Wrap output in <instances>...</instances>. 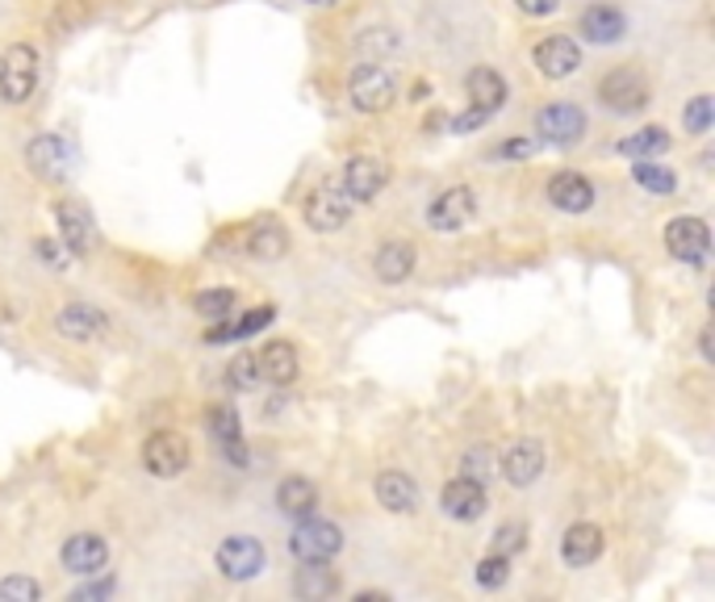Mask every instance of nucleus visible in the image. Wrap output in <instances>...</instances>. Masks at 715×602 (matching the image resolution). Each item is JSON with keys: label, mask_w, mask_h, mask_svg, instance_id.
Wrapping results in <instances>:
<instances>
[{"label": "nucleus", "mask_w": 715, "mask_h": 602, "mask_svg": "<svg viewBox=\"0 0 715 602\" xmlns=\"http://www.w3.org/2000/svg\"><path fill=\"white\" fill-rule=\"evenodd\" d=\"M536 67L548 80H565L582 67V51H578L573 39H544L536 46Z\"/></svg>", "instance_id": "obj_15"}, {"label": "nucleus", "mask_w": 715, "mask_h": 602, "mask_svg": "<svg viewBox=\"0 0 715 602\" xmlns=\"http://www.w3.org/2000/svg\"><path fill=\"white\" fill-rule=\"evenodd\" d=\"M548 201L561 209V214H586L594 206V185H590L586 176H578V172H561L548 185Z\"/></svg>", "instance_id": "obj_17"}, {"label": "nucleus", "mask_w": 715, "mask_h": 602, "mask_svg": "<svg viewBox=\"0 0 715 602\" xmlns=\"http://www.w3.org/2000/svg\"><path fill=\"white\" fill-rule=\"evenodd\" d=\"M264 376H260V360H255V352H239L231 360V385L234 390H255Z\"/></svg>", "instance_id": "obj_35"}, {"label": "nucleus", "mask_w": 715, "mask_h": 602, "mask_svg": "<svg viewBox=\"0 0 715 602\" xmlns=\"http://www.w3.org/2000/svg\"><path fill=\"white\" fill-rule=\"evenodd\" d=\"M490 469H494V457H490V448H469V452L461 457V478L485 481V478H490Z\"/></svg>", "instance_id": "obj_39"}, {"label": "nucleus", "mask_w": 715, "mask_h": 602, "mask_svg": "<svg viewBox=\"0 0 715 602\" xmlns=\"http://www.w3.org/2000/svg\"><path fill=\"white\" fill-rule=\"evenodd\" d=\"M628 30V18L615 9V4H590L582 13V39L594 42V46H607V42H619Z\"/></svg>", "instance_id": "obj_20"}, {"label": "nucleus", "mask_w": 715, "mask_h": 602, "mask_svg": "<svg viewBox=\"0 0 715 602\" xmlns=\"http://www.w3.org/2000/svg\"><path fill=\"white\" fill-rule=\"evenodd\" d=\"M218 569L231 582H252L264 569V544L252 540V536H227L218 544Z\"/></svg>", "instance_id": "obj_8"}, {"label": "nucleus", "mask_w": 715, "mask_h": 602, "mask_svg": "<svg viewBox=\"0 0 715 602\" xmlns=\"http://www.w3.org/2000/svg\"><path fill=\"white\" fill-rule=\"evenodd\" d=\"M55 222H59V239L72 255H88L97 248V222L88 214L85 201H59L55 206Z\"/></svg>", "instance_id": "obj_10"}, {"label": "nucleus", "mask_w": 715, "mask_h": 602, "mask_svg": "<svg viewBox=\"0 0 715 602\" xmlns=\"http://www.w3.org/2000/svg\"><path fill=\"white\" fill-rule=\"evenodd\" d=\"M348 97H352L360 113H381L398 97V80H394V72L385 63H360L352 72V80H348Z\"/></svg>", "instance_id": "obj_1"}, {"label": "nucleus", "mask_w": 715, "mask_h": 602, "mask_svg": "<svg viewBox=\"0 0 715 602\" xmlns=\"http://www.w3.org/2000/svg\"><path fill=\"white\" fill-rule=\"evenodd\" d=\"M106 327H109V318L101 310H92V306H67L64 314H59V335L64 339H101L106 335Z\"/></svg>", "instance_id": "obj_28"}, {"label": "nucleus", "mask_w": 715, "mask_h": 602, "mask_svg": "<svg viewBox=\"0 0 715 602\" xmlns=\"http://www.w3.org/2000/svg\"><path fill=\"white\" fill-rule=\"evenodd\" d=\"M490 118H494V113H485V109H477V105H469V109H464L461 118H452V130H457V134H473V130H482V125H490Z\"/></svg>", "instance_id": "obj_40"}, {"label": "nucleus", "mask_w": 715, "mask_h": 602, "mask_svg": "<svg viewBox=\"0 0 715 602\" xmlns=\"http://www.w3.org/2000/svg\"><path fill=\"white\" fill-rule=\"evenodd\" d=\"M348 214H352V197L343 193L339 185H318L310 193V201H306V222L322 234H331L348 222Z\"/></svg>", "instance_id": "obj_11"}, {"label": "nucleus", "mask_w": 715, "mask_h": 602, "mask_svg": "<svg viewBox=\"0 0 715 602\" xmlns=\"http://www.w3.org/2000/svg\"><path fill=\"white\" fill-rule=\"evenodd\" d=\"M598 97H603V105L607 109H615V113H640L645 105H649V80L636 72V67H615L610 76H603V84H598Z\"/></svg>", "instance_id": "obj_4"}, {"label": "nucleus", "mask_w": 715, "mask_h": 602, "mask_svg": "<svg viewBox=\"0 0 715 602\" xmlns=\"http://www.w3.org/2000/svg\"><path fill=\"white\" fill-rule=\"evenodd\" d=\"M143 464L155 478H180L189 469V439L176 431H155L143 444Z\"/></svg>", "instance_id": "obj_7"}, {"label": "nucleus", "mask_w": 715, "mask_h": 602, "mask_svg": "<svg viewBox=\"0 0 715 602\" xmlns=\"http://www.w3.org/2000/svg\"><path fill=\"white\" fill-rule=\"evenodd\" d=\"M294 594L297 599H315V602L339 594L336 569H327V561H301V569H297V578H294Z\"/></svg>", "instance_id": "obj_26"}, {"label": "nucleus", "mask_w": 715, "mask_h": 602, "mask_svg": "<svg viewBox=\"0 0 715 602\" xmlns=\"http://www.w3.org/2000/svg\"><path fill=\"white\" fill-rule=\"evenodd\" d=\"M373 272H377L385 285H402L410 272H415V248L410 243H381L377 255H373Z\"/></svg>", "instance_id": "obj_25"}, {"label": "nucleus", "mask_w": 715, "mask_h": 602, "mask_svg": "<svg viewBox=\"0 0 715 602\" xmlns=\"http://www.w3.org/2000/svg\"><path fill=\"white\" fill-rule=\"evenodd\" d=\"M561 557H565L569 569H582V565H594L603 557V527L594 523H573L561 540Z\"/></svg>", "instance_id": "obj_16"}, {"label": "nucleus", "mask_w": 715, "mask_h": 602, "mask_svg": "<svg viewBox=\"0 0 715 602\" xmlns=\"http://www.w3.org/2000/svg\"><path fill=\"white\" fill-rule=\"evenodd\" d=\"M712 118H715V101L707 97V92L694 97V101L686 105V113H682V122H686L691 134H707V130H712Z\"/></svg>", "instance_id": "obj_36"}, {"label": "nucleus", "mask_w": 715, "mask_h": 602, "mask_svg": "<svg viewBox=\"0 0 715 602\" xmlns=\"http://www.w3.org/2000/svg\"><path fill=\"white\" fill-rule=\"evenodd\" d=\"M440 506H443V515H452V519H461V523L482 519L485 506H490V499H485V481H473V478L448 481L440 494Z\"/></svg>", "instance_id": "obj_13"}, {"label": "nucleus", "mask_w": 715, "mask_h": 602, "mask_svg": "<svg viewBox=\"0 0 715 602\" xmlns=\"http://www.w3.org/2000/svg\"><path fill=\"white\" fill-rule=\"evenodd\" d=\"M544 473V452L536 439H519L515 448H506L503 457V478L510 485H531V481Z\"/></svg>", "instance_id": "obj_19"}, {"label": "nucleus", "mask_w": 715, "mask_h": 602, "mask_svg": "<svg viewBox=\"0 0 715 602\" xmlns=\"http://www.w3.org/2000/svg\"><path fill=\"white\" fill-rule=\"evenodd\" d=\"M34 84H38V55H34L25 42L9 46V51L0 55V101H9V105L30 101Z\"/></svg>", "instance_id": "obj_2"}, {"label": "nucleus", "mask_w": 715, "mask_h": 602, "mask_svg": "<svg viewBox=\"0 0 715 602\" xmlns=\"http://www.w3.org/2000/svg\"><path fill=\"white\" fill-rule=\"evenodd\" d=\"M310 4H336V0H310Z\"/></svg>", "instance_id": "obj_47"}, {"label": "nucleus", "mask_w": 715, "mask_h": 602, "mask_svg": "<svg viewBox=\"0 0 715 602\" xmlns=\"http://www.w3.org/2000/svg\"><path fill=\"white\" fill-rule=\"evenodd\" d=\"M698 348H703V360H715V348H712V327H703V335H698Z\"/></svg>", "instance_id": "obj_45"}, {"label": "nucleus", "mask_w": 715, "mask_h": 602, "mask_svg": "<svg viewBox=\"0 0 715 602\" xmlns=\"http://www.w3.org/2000/svg\"><path fill=\"white\" fill-rule=\"evenodd\" d=\"M234 302H239V297H234L231 289H206V293H197L193 306H197L201 318H213V322H218V318H227V314L234 310Z\"/></svg>", "instance_id": "obj_33"}, {"label": "nucleus", "mask_w": 715, "mask_h": 602, "mask_svg": "<svg viewBox=\"0 0 715 602\" xmlns=\"http://www.w3.org/2000/svg\"><path fill=\"white\" fill-rule=\"evenodd\" d=\"M109 594H113V582H97V585H80L72 599H76V602H80V599H109Z\"/></svg>", "instance_id": "obj_43"}, {"label": "nucleus", "mask_w": 715, "mask_h": 602, "mask_svg": "<svg viewBox=\"0 0 715 602\" xmlns=\"http://www.w3.org/2000/svg\"><path fill=\"white\" fill-rule=\"evenodd\" d=\"M38 602L43 599V585L34 582V578H4L0 582V602Z\"/></svg>", "instance_id": "obj_37"}, {"label": "nucleus", "mask_w": 715, "mask_h": 602, "mask_svg": "<svg viewBox=\"0 0 715 602\" xmlns=\"http://www.w3.org/2000/svg\"><path fill=\"white\" fill-rule=\"evenodd\" d=\"M477 218V193L469 185H452L443 188L440 197L427 206V222L436 230H461Z\"/></svg>", "instance_id": "obj_9"}, {"label": "nucleus", "mask_w": 715, "mask_h": 602, "mask_svg": "<svg viewBox=\"0 0 715 602\" xmlns=\"http://www.w3.org/2000/svg\"><path fill=\"white\" fill-rule=\"evenodd\" d=\"M615 151L628 155V160H652V155H666L670 151V134H666V125H645V130L628 134Z\"/></svg>", "instance_id": "obj_30"}, {"label": "nucleus", "mask_w": 715, "mask_h": 602, "mask_svg": "<svg viewBox=\"0 0 715 602\" xmlns=\"http://www.w3.org/2000/svg\"><path fill=\"white\" fill-rule=\"evenodd\" d=\"M389 180V167L373 160V155H352L348 164H343V193L352 197V201H373L381 188Z\"/></svg>", "instance_id": "obj_12"}, {"label": "nucleus", "mask_w": 715, "mask_h": 602, "mask_svg": "<svg viewBox=\"0 0 715 602\" xmlns=\"http://www.w3.org/2000/svg\"><path fill=\"white\" fill-rule=\"evenodd\" d=\"M59 561H64L67 573L97 578V573H101V569L109 565V544L101 540V536H92V532H80V536H72V540L64 544Z\"/></svg>", "instance_id": "obj_14"}, {"label": "nucleus", "mask_w": 715, "mask_h": 602, "mask_svg": "<svg viewBox=\"0 0 715 602\" xmlns=\"http://www.w3.org/2000/svg\"><path fill=\"white\" fill-rule=\"evenodd\" d=\"M276 506L289 519H306V515H315L318 506V485L310 478H285L276 485Z\"/></svg>", "instance_id": "obj_22"}, {"label": "nucleus", "mask_w": 715, "mask_h": 602, "mask_svg": "<svg viewBox=\"0 0 715 602\" xmlns=\"http://www.w3.org/2000/svg\"><path fill=\"white\" fill-rule=\"evenodd\" d=\"M248 251L260 255V260H276L289 251V230L273 222V218H260L252 230H248Z\"/></svg>", "instance_id": "obj_29"}, {"label": "nucleus", "mask_w": 715, "mask_h": 602, "mask_svg": "<svg viewBox=\"0 0 715 602\" xmlns=\"http://www.w3.org/2000/svg\"><path fill=\"white\" fill-rule=\"evenodd\" d=\"M260 360V376L273 381V385H294L297 381V348L285 343V339H273L264 352L255 355Z\"/></svg>", "instance_id": "obj_23"}, {"label": "nucleus", "mask_w": 715, "mask_h": 602, "mask_svg": "<svg viewBox=\"0 0 715 602\" xmlns=\"http://www.w3.org/2000/svg\"><path fill=\"white\" fill-rule=\"evenodd\" d=\"M268 322H273V310H268V306H264V310L243 314L239 322H222V318H218L206 339H210V343H231V339H243V335H252V331H264Z\"/></svg>", "instance_id": "obj_31"}, {"label": "nucleus", "mask_w": 715, "mask_h": 602, "mask_svg": "<svg viewBox=\"0 0 715 602\" xmlns=\"http://www.w3.org/2000/svg\"><path fill=\"white\" fill-rule=\"evenodd\" d=\"M25 160H30V167H34V176H43V180H59V176L67 172V146H64V139L43 134V139L30 143Z\"/></svg>", "instance_id": "obj_24"}, {"label": "nucleus", "mask_w": 715, "mask_h": 602, "mask_svg": "<svg viewBox=\"0 0 715 602\" xmlns=\"http://www.w3.org/2000/svg\"><path fill=\"white\" fill-rule=\"evenodd\" d=\"M631 180H636L640 188H649V193H673V188H678V176H673L670 167L652 164V160H636Z\"/></svg>", "instance_id": "obj_32"}, {"label": "nucleus", "mask_w": 715, "mask_h": 602, "mask_svg": "<svg viewBox=\"0 0 715 602\" xmlns=\"http://www.w3.org/2000/svg\"><path fill=\"white\" fill-rule=\"evenodd\" d=\"M464 92H469V101L485 109V113H498L506 105V80L494 72V67H473L469 72V80H464Z\"/></svg>", "instance_id": "obj_21"}, {"label": "nucleus", "mask_w": 715, "mask_h": 602, "mask_svg": "<svg viewBox=\"0 0 715 602\" xmlns=\"http://www.w3.org/2000/svg\"><path fill=\"white\" fill-rule=\"evenodd\" d=\"M536 134L544 139L548 146H573L582 134H586V113L578 105H544L536 113Z\"/></svg>", "instance_id": "obj_6"}, {"label": "nucleus", "mask_w": 715, "mask_h": 602, "mask_svg": "<svg viewBox=\"0 0 715 602\" xmlns=\"http://www.w3.org/2000/svg\"><path fill=\"white\" fill-rule=\"evenodd\" d=\"M377 502L385 511H394V515H406V511H415L419 506V485L406 478V473H381L377 478Z\"/></svg>", "instance_id": "obj_27"}, {"label": "nucleus", "mask_w": 715, "mask_h": 602, "mask_svg": "<svg viewBox=\"0 0 715 602\" xmlns=\"http://www.w3.org/2000/svg\"><path fill=\"white\" fill-rule=\"evenodd\" d=\"M210 431L218 436V444H222V457L231 460V464H239V469H248V444H243V431H239V415H234L227 402H218L210 411Z\"/></svg>", "instance_id": "obj_18"}, {"label": "nucleus", "mask_w": 715, "mask_h": 602, "mask_svg": "<svg viewBox=\"0 0 715 602\" xmlns=\"http://www.w3.org/2000/svg\"><path fill=\"white\" fill-rule=\"evenodd\" d=\"M519 9H524L527 18H548V13H557V4L561 0H515Z\"/></svg>", "instance_id": "obj_42"}, {"label": "nucleus", "mask_w": 715, "mask_h": 602, "mask_svg": "<svg viewBox=\"0 0 715 602\" xmlns=\"http://www.w3.org/2000/svg\"><path fill=\"white\" fill-rule=\"evenodd\" d=\"M356 602H385V594H377V590H364V594H356Z\"/></svg>", "instance_id": "obj_46"}, {"label": "nucleus", "mask_w": 715, "mask_h": 602, "mask_svg": "<svg viewBox=\"0 0 715 602\" xmlns=\"http://www.w3.org/2000/svg\"><path fill=\"white\" fill-rule=\"evenodd\" d=\"M494 155L498 160H527V155H536V143L531 139H506L503 146H494Z\"/></svg>", "instance_id": "obj_41"}, {"label": "nucleus", "mask_w": 715, "mask_h": 602, "mask_svg": "<svg viewBox=\"0 0 715 602\" xmlns=\"http://www.w3.org/2000/svg\"><path fill=\"white\" fill-rule=\"evenodd\" d=\"M666 248H670L673 260L703 269L707 264V251H712V230H707L703 218H673L670 227H666Z\"/></svg>", "instance_id": "obj_5"}, {"label": "nucleus", "mask_w": 715, "mask_h": 602, "mask_svg": "<svg viewBox=\"0 0 715 602\" xmlns=\"http://www.w3.org/2000/svg\"><path fill=\"white\" fill-rule=\"evenodd\" d=\"M506 578H510V557L490 552V557L477 565V585H482V590H503Z\"/></svg>", "instance_id": "obj_34"}, {"label": "nucleus", "mask_w": 715, "mask_h": 602, "mask_svg": "<svg viewBox=\"0 0 715 602\" xmlns=\"http://www.w3.org/2000/svg\"><path fill=\"white\" fill-rule=\"evenodd\" d=\"M38 255H43V260H51V264H55V269H67L64 251L55 248V243H51V239H43V243H38Z\"/></svg>", "instance_id": "obj_44"}, {"label": "nucleus", "mask_w": 715, "mask_h": 602, "mask_svg": "<svg viewBox=\"0 0 715 602\" xmlns=\"http://www.w3.org/2000/svg\"><path fill=\"white\" fill-rule=\"evenodd\" d=\"M524 544H527L524 523H503V527H498V536H494V548H490V552H498V557H515Z\"/></svg>", "instance_id": "obj_38"}, {"label": "nucleus", "mask_w": 715, "mask_h": 602, "mask_svg": "<svg viewBox=\"0 0 715 602\" xmlns=\"http://www.w3.org/2000/svg\"><path fill=\"white\" fill-rule=\"evenodd\" d=\"M289 548H294L297 561H331L339 548H343V532L331 519L306 515V519H297L294 536H289Z\"/></svg>", "instance_id": "obj_3"}]
</instances>
